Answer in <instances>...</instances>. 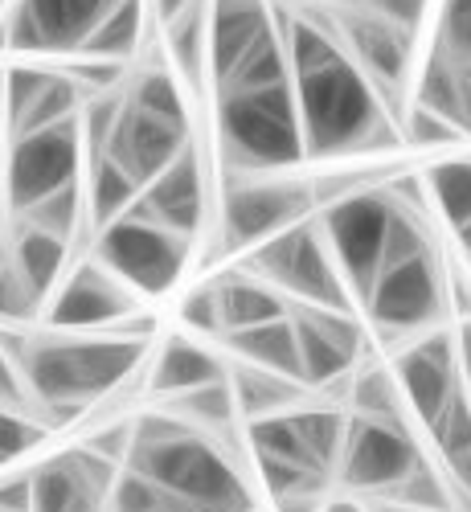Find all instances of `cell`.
Returning <instances> with one entry per match:
<instances>
[{
  "instance_id": "6da1fadb",
  "label": "cell",
  "mask_w": 471,
  "mask_h": 512,
  "mask_svg": "<svg viewBox=\"0 0 471 512\" xmlns=\"http://www.w3.org/2000/svg\"><path fill=\"white\" fill-rule=\"evenodd\" d=\"M279 33L291 58V91L299 107L308 156H345L381 144H398L394 115L373 91V82L349 58L336 25L320 17H291L275 9Z\"/></svg>"
},
{
  "instance_id": "bcb514c9",
  "label": "cell",
  "mask_w": 471,
  "mask_h": 512,
  "mask_svg": "<svg viewBox=\"0 0 471 512\" xmlns=\"http://www.w3.org/2000/svg\"><path fill=\"white\" fill-rule=\"evenodd\" d=\"M5 152H9V123H5V70H0V168H5Z\"/></svg>"
},
{
  "instance_id": "ee69618b",
  "label": "cell",
  "mask_w": 471,
  "mask_h": 512,
  "mask_svg": "<svg viewBox=\"0 0 471 512\" xmlns=\"http://www.w3.org/2000/svg\"><path fill=\"white\" fill-rule=\"evenodd\" d=\"M459 123H463V132L471 136V62L459 66Z\"/></svg>"
},
{
  "instance_id": "8d00e7d4",
  "label": "cell",
  "mask_w": 471,
  "mask_h": 512,
  "mask_svg": "<svg viewBox=\"0 0 471 512\" xmlns=\"http://www.w3.org/2000/svg\"><path fill=\"white\" fill-rule=\"evenodd\" d=\"M181 324L205 340H222L226 328H222V308H218V291H213V283H201L197 291L185 295L181 304Z\"/></svg>"
},
{
  "instance_id": "5bb4252c",
  "label": "cell",
  "mask_w": 471,
  "mask_h": 512,
  "mask_svg": "<svg viewBox=\"0 0 471 512\" xmlns=\"http://www.w3.org/2000/svg\"><path fill=\"white\" fill-rule=\"evenodd\" d=\"M119 0H13L5 13L9 50L17 54H78L91 29Z\"/></svg>"
},
{
  "instance_id": "ab89813d",
  "label": "cell",
  "mask_w": 471,
  "mask_h": 512,
  "mask_svg": "<svg viewBox=\"0 0 471 512\" xmlns=\"http://www.w3.org/2000/svg\"><path fill=\"white\" fill-rule=\"evenodd\" d=\"M82 447L95 451L107 463H115V467H127V455L136 447V422H103L82 439Z\"/></svg>"
},
{
  "instance_id": "11a10c76",
  "label": "cell",
  "mask_w": 471,
  "mask_h": 512,
  "mask_svg": "<svg viewBox=\"0 0 471 512\" xmlns=\"http://www.w3.org/2000/svg\"><path fill=\"white\" fill-rule=\"evenodd\" d=\"M5 467H9V463H5V459H0V472H5Z\"/></svg>"
},
{
  "instance_id": "9c48e42d",
  "label": "cell",
  "mask_w": 471,
  "mask_h": 512,
  "mask_svg": "<svg viewBox=\"0 0 471 512\" xmlns=\"http://www.w3.org/2000/svg\"><path fill=\"white\" fill-rule=\"evenodd\" d=\"M312 181H275V177H238L222 197V246L254 250L275 234L308 222L316 209Z\"/></svg>"
},
{
  "instance_id": "603a6c76",
  "label": "cell",
  "mask_w": 471,
  "mask_h": 512,
  "mask_svg": "<svg viewBox=\"0 0 471 512\" xmlns=\"http://www.w3.org/2000/svg\"><path fill=\"white\" fill-rule=\"evenodd\" d=\"M209 283H213V291H218V308H222L226 336L230 332H246V328H259V324H271V320H283L291 312L287 295H279L271 283H263L259 275H250L242 267L213 275Z\"/></svg>"
},
{
  "instance_id": "d6a6232c",
  "label": "cell",
  "mask_w": 471,
  "mask_h": 512,
  "mask_svg": "<svg viewBox=\"0 0 471 512\" xmlns=\"http://www.w3.org/2000/svg\"><path fill=\"white\" fill-rule=\"evenodd\" d=\"M431 193L439 213L455 226L467 230L471 226V160H443L431 168Z\"/></svg>"
},
{
  "instance_id": "60d3db41",
  "label": "cell",
  "mask_w": 471,
  "mask_h": 512,
  "mask_svg": "<svg viewBox=\"0 0 471 512\" xmlns=\"http://www.w3.org/2000/svg\"><path fill=\"white\" fill-rule=\"evenodd\" d=\"M406 123V140L418 144V148H435V144H455L463 136V127H455L451 119L435 115V111H426L414 103V111L402 119Z\"/></svg>"
},
{
  "instance_id": "b9f144b4",
  "label": "cell",
  "mask_w": 471,
  "mask_h": 512,
  "mask_svg": "<svg viewBox=\"0 0 471 512\" xmlns=\"http://www.w3.org/2000/svg\"><path fill=\"white\" fill-rule=\"evenodd\" d=\"M365 9H373L377 17H385V21H394V25H402V29H418V21H422V9H426V0H365Z\"/></svg>"
},
{
  "instance_id": "e575fe53",
  "label": "cell",
  "mask_w": 471,
  "mask_h": 512,
  "mask_svg": "<svg viewBox=\"0 0 471 512\" xmlns=\"http://www.w3.org/2000/svg\"><path fill=\"white\" fill-rule=\"evenodd\" d=\"M418 107H426V111L451 119L455 127H463V123H459V62L447 58L443 50H435V58L426 62V70H422ZM463 136H467V132H463Z\"/></svg>"
},
{
  "instance_id": "30bf717a",
  "label": "cell",
  "mask_w": 471,
  "mask_h": 512,
  "mask_svg": "<svg viewBox=\"0 0 471 512\" xmlns=\"http://www.w3.org/2000/svg\"><path fill=\"white\" fill-rule=\"evenodd\" d=\"M418 467L422 455L406 422L361 418V414L349 418L345 447H340V463H336V476L349 492L394 496Z\"/></svg>"
},
{
  "instance_id": "d6986e66",
  "label": "cell",
  "mask_w": 471,
  "mask_h": 512,
  "mask_svg": "<svg viewBox=\"0 0 471 512\" xmlns=\"http://www.w3.org/2000/svg\"><path fill=\"white\" fill-rule=\"evenodd\" d=\"M291 324L299 336L304 386H332L349 377L361 361V328L353 312H332L312 304H291Z\"/></svg>"
},
{
  "instance_id": "f1b7e54d",
  "label": "cell",
  "mask_w": 471,
  "mask_h": 512,
  "mask_svg": "<svg viewBox=\"0 0 471 512\" xmlns=\"http://www.w3.org/2000/svg\"><path fill=\"white\" fill-rule=\"evenodd\" d=\"M168 414L189 422L193 431L230 435L234 422H238V398H234L230 377L226 381H213V386H201V390H189L181 398H168Z\"/></svg>"
},
{
  "instance_id": "681fc988",
  "label": "cell",
  "mask_w": 471,
  "mask_h": 512,
  "mask_svg": "<svg viewBox=\"0 0 471 512\" xmlns=\"http://www.w3.org/2000/svg\"><path fill=\"white\" fill-rule=\"evenodd\" d=\"M324 512H365L357 500H332V504H324Z\"/></svg>"
},
{
  "instance_id": "2e32d148",
  "label": "cell",
  "mask_w": 471,
  "mask_h": 512,
  "mask_svg": "<svg viewBox=\"0 0 471 512\" xmlns=\"http://www.w3.org/2000/svg\"><path fill=\"white\" fill-rule=\"evenodd\" d=\"M119 472L123 467L99 459L78 443L29 472L33 512H111V488Z\"/></svg>"
},
{
  "instance_id": "4dcf8cb0",
  "label": "cell",
  "mask_w": 471,
  "mask_h": 512,
  "mask_svg": "<svg viewBox=\"0 0 471 512\" xmlns=\"http://www.w3.org/2000/svg\"><path fill=\"white\" fill-rule=\"evenodd\" d=\"M431 435L439 443V455L447 463V472L471 496V394L467 390L447 406V414L431 426Z\"/></svg>"
},
{
  "instance_id": "ba28073f",
  "label": "cell",
  "mask_w": 471,
  "mask_h": 512,
  "mask_svg": "<svg viewBox=\"0 0 471 512\" xmlns=\"http://www.w3.org/2000/svg\"><path fill=\"white\" fill-rule=\"evenodd\" d=\"M394 197L381 189H357L349 197H340L332 205H324V242L332 250V259L345 275V283L353 287V295L365 304L369 287L381 275L385 263V238H390V222H394Z\"/></svg>"
},
{
  "instance_id": "d590c367",
  "label": "cell",
  "mask_w": 471,
  "mask_h": 512,
  "mask_svg": "<svg viewBox=\"0 0 471 512\" xmlns=\"http://www.w3.org/2000/svg\"><path fill=\"white\" fill-rule=\"evenodd\" d=\"M46 431H50V426L37 422V414L0 406V459L13 463V459H21V455H29L33 447H41Z\"/></svg>"
},
{
  "instance_id": "db71d44e",
  "label": "cell",
  "mask_w": 471,
  "mask_h": 512,
  "mask_svg": "<svg viewBox=\"0 0 471 512\" xmlns=\"http://www.w3.org/2000/svg\"><path fill=\"white\" fill-rule=\"evenodd\" d=\"M5 9H13V0H0V21H5Z\"/></svg>"
},
{
  "instance_id": "7a4b0ae2",
  "label": "cell",
  "mask_w": 471,
  "mask_h": 512,
  "mask_svg": "<svg viewBox=\"0 0 471 512\" xmlns=\"http://www.w3.org/2000/svg\"><path fill=\"white\" fill-rule=\"evenodd\" d=\"M148 345L119 332H5V349L46 426H66L91 414L103 398L119 394L148 365Z\"/></svg>"
},
{
  "instance_id": "f6af8a7d",
  "label": "cell",
  "mask_w": 471,
  "mask_h": 512,
  "mask_svg": "<svg viewBox=\"0 0 471 512\" xmlns=\"http://www.w3.org/2000/svg\"><path fill=\"white\" fill-rule=\"evenodd\" d=\"M459 365H463L467 394H471V324H463V332H459Z\"/></svg>"
},
{
  "instance_id": "836d02e7",
  "label": "cell",
  "mask_w": 471,
  "mask_h": 512,
  "mask_svg": "<svg viewBox=\"0 0 471 512\" xmlns=\"http://www.w3.org/2000/svg\"><path fill=\"white\" fill-rule=\"evenodd\" d=\"M82 209H87V193H82V185H70L62 193L46 197V201H37L29 213H21V218H13V222H29L37 230L74 242V234L82 230V222H87V218H82Z\"/></svg>"
},
{
  "instance_id": "44dd1931",
  "label": "cell",
  "mask_w": 471,
  "mask_h": 512,
  "mask_svg": "<svg viewBox=\"0 0 471 512\" xmlns=\"http://www.w3.org/2000/svg\"><path fill=\"white\" fill-rule=\"evenodd\" d=\"M205 209H209V193H205V164H201L197 144H189L160 177H152L132 205V213H140V218L173 230L181 238L201 234Z\"/></svg>"
},
{
  "instance_id": "f5cc1de1",
  "label": "cell",
  "mask_w": 471,
  "mask_h": 512,
  "mask_svg": "<svg viewBox=\"0 0 471 512\" xmlns=\"http://www.w3.org/2000/svg\"><path fill=\"white\" fill-rule=\"evenodd\" d=\"M385 512H422V508H406V504H390Z\"/></svg>"
},
{
  "instance_id": "1f68e13d",
  "label": "cell",
  "mask_w": 471,
  "mask_h": 512,
  "mask_svg": "<svg viewBox=\"0 0 471 512\" xmlns=\"http://www.w3.org/2000/svg\"><path fill=\"white\" fill-rule=\"evenodd\" d=\"M349 398H353V414L361 418H385V422H406L402 406V386L394 369H361L349 386Z\"/></svg>"
},
{
  "instance_id": "5b68a950",
  "label": "cell",
  "mask_w": 471,
  "mask_h": 512,
  "mask_svg": "<svg viewBox=\"0 0 471 512\" xmlns=\"http://www.w3.org/2000/svg\"><path fill=\"white\" fill-rule=\"evenodd\" d=\"M238 267L259 275L263 283H271L291 304L353 312V287L345 283V275H340L332 250L324 242V230L312 218L275 234L263 246H254Z\"/></svg>"
},
{
  "instance_id": "cb8c5ba5",
  "label": "cell",
  "mask_w": 471,
  "mask_h": 512,
  "mask_svg": "<svg viewBox=\"0 0 471 512\" xmlns=\"http://www.w3.org/2000/svg\"><path fill=\"white\" fill-rule=\"evenodd\" d=\"M66 254H70V242L66 238L46 234V230L29 226V222H13L9 259L21 271V279L33 287V295H37L41 304H50V295L66 279Z\"/></svg>"
},
{
  "instance_id": "e0dca14e",
  "label": "cell",
  "mask_w": 471,
  "mask_h": 512,
  "mask_svg": "<svg viewBox=\"0 0 471 512\" xmlns=\"http://www.w3.org/2000/svg\"><path fill=\"white\" fill-rule=\"evenodd\" d=\"M87 107V91L74 82L70 70L46 66H13L5 70V123L9 144L33 132H46L66 119H78Z\"/></svg>"
},
{
  "instance_id": "4fadbf2b",
  "label": "cell",
  "mask_w": 471,
  "mask_h": 512,
  "mask_svg": "<svg viewBox=\"0 0 471 512\" xmlns=\"http://www.w3.org/2000/svg\"><path fill=\"white\" fill-rule=\"evenodd\" d=\"M41 316L50 332H115L119 324L140 316V295L99 259H91L66 271Z\"/></svg>"
},
{
  "instance_id": "7bdbcfd3",
  "label": "cell",
  "mask_w": 471,
  "mask_h": 512,
  "mask_svg": "<svg viewBox=\"0 0 471 512\" xmlns=\"http://www.w3.org/2000/svg\"><path fill=\"white\" fill-rule=\"evenodd\" d=\"M0 512H33V480L13 476V480H0Z\"/></svg>"
},
{
  "instance_id": "9a60e30c",
  "label": "cell",
  "mask_w": 471,
  "mask_h": 512,
  "mask_svg": "<svg viewBox=\"0 0 471 512\" xmlns=\"http://www.w3.org/2000/svg\"><path fill=\"white\" fill-rule=\"evenodd\" d=\"M123 95H127V87H123ZM189 144H193L189 119H168V115H156V111H148L132 99H123L119 123H115V132H111V140L99 156H111L123 173H132V181L144 189Z\"/></svg>"
},
{
  "instance_id": "83f0119b",
  "label": "cell",
  "mask_w": 471,
  "mask_h": 512,
  "mask_svg": "<svg viewBox=\"0 0 471 512\" xmlns=\"http://www.w3.org/2000/svg\"><path fill=\"white\" fill-rule=\"evenodd\" d=\"M144 41V0H119V5L91 29V37L82 41V58L99 62H127L136 58Z\"/></svg>"
},
{
  "instance_id": "f546056e",
  "label": "cell",
  "mask_w": 471,
  "mask_h": 512,
  "mask_svg": "<svg viewBox=\"0 0 471 512\" xmlns=\"http://www.w3.org/2000/svg\"><path fill=\"white\" fill-rule=\"evenodd\" d=\"M136 197H140V185L132 181V173H123L111 156H91V189H87L91 234L123 218L136 205Z\"/></svg>"
},
{
  "instance_id": "52a82bcc",
  "label": "cell",
  "mask_w": 471,
  "mask_h": 512,
  "mask_svg": "<svg viewBox=\"0 0 471 512\" xmlns=\"http://www.w3.org/2000/svg\"><path fill=\"white\" fill-rule=\"evenodd\" d=\"M193 238H181L164 230L140 213L127 209L111 226L95 230V259L119 275L136 295H164L173 291L185 275Z\"/></svg>"
},
{
  "instance_id": "484cf974",
  "label": "cell",
  "mask_w": 471,
  "mask_h": 512,
  "mask_svg": "<svg viewBox=\"0 0 471 512\" xmlns=\"http://www.w3.org/2000/svg\"><path fill=\"white\" fill-rule=\"evenodd\" d=\"M230 386H234V398H238V414L246 422H259V418H275V414H287L295 406H304V381H291L283 373H271V369H259V365H234L230 369Z\"/></svg>"
},
{
  "instance_id": "816d5d0a",
  "label": "cell",
  "mask_w": 471,
  "mask_h": 512,
  "mask_svg": "<svg viewBox=\"0 0 471 512\" xmlns=\"http://www.w3.org/2000/svg\"><path fill=\"white\" fill-rule=\"evenodd\" d=\"M459 242H463V246H467V254H471V226H467V230H459Z\"/></svg>"
},
{
  "instance_id": "c3c4849f",
  "label": "cell",
  "mask_w": 471,
  "mask_h": 512,
  "mask_svg": "<svg viewBox=\"0 0 471 512\" xmlns=\"http://www.w3.org/2000/svg\"><path fill=\"white\" fill-rule=\"evenodd\" d=\"M156 512H209V508H201V504H189V500H177V496H164V504H160Z\"/></svg>"
},
{
  "instance_id": "7c38bea8",
  "label": "cell",
  "mask_w": 471,
  "mask_h": 512,
  "mask_svg": "<svg viewBox=\"0 0 471 512\" xmlns=\"http://www.w3.org/2000/svg\"><path fill=\"white\" fill-rule=\"evenodd\" d=\"M369 320L381 336H410L431 328L443 316V271L431 250L414 254V259L381 267L377 283L365 295Z\"/></svg>"
},
{
  "instance_id": "277c9868",
  "label": "cell",
  "mask_w": 471,
  "mask_h": 512,
  "mask_svg": "<svg viewBox=\"0 0 471 512\" xmlns=\"http://www.w3.org/2000/svg\"><path fill=\"white\" fill-rule=\"evenodd\" d=\"M218 140L234 177H267L304 160V127L291 82L218 95Z\"/></svg>"
},
{
  "instance_id": "ac0fdd59",
  "label": "cell",
  "mask_w": 471,
  "mask_h": 512,
  "mask_svg": "<svg viewBox=\"0 0 471 512\" xmlns=\"http://www.w3.org/2000/svg\"><path fill=\"white\" fill-rule=\"evenodd\" d=\"M340 41H345V50L349 58L361 66V74L373 82V91L381 95V103L390 107L402 91V82H406V66H410V29L394 25V21H385L377 17L373 9H353L340 17L336 25Z\"/></svg>"
},
{
  "instance_id": "7dc6e473",
  "label": "cell",
  "mask_w": 471,
  "mask_h": 512,
  "mask_svg": "<svg viewBox=\"0 0 471 512\" xmlns=\"http://www.w3.org/2000/svg\"><path fill=\"white\" fill-rule=\"evenodd\" d=\"M193 5V0H156V13H160V21L168 25V21H173L177 13H185Z\"/></svg>"
},
{
  "instance_id": "4316f807",
  "label": "cell",
  "mask_w": 471,
  "mask_h": 512,
  "mask_svg": "<svg viewBox=\"0 0 471 512\" xmlns=\"http://www.w3.org/2000/svg\"><path fill=\"white\" fill-rule=\"evenodd\" d=\"M164 41L177 78L189 82V91H201L209 78V0H193L185 13L168 21Z\"/></svg>"
},
{
  "instance_id": "ffe728a7",
  "label": "cell",
  "mask_w": 471,
  "mask_h": 512,
  "mask_svg": "<svg viewBox=\"0 0 471 512\" xmlns=\"http://www.w3.org/2000/svg\"><path fill=\"white\" fill-rule=\"evenodd\" d=\"M394 377L402 386L406 406L426 426H435L447 414V406L463 394V386H459V353H455L447 332H431V336L414 340L406 353H398Z\"/></svg>"
},
{
  "instance_id": "3957f363",
  "label": "cell",
  "mask_w": 471,
  "mask_h": 512,
  "mask_svg": "<svg viewBox=\"0 0 471 512\" xmlns=\"http://www.w3.org/2000/svg\"><path fill=\"white\" fill-rule=\"evenodd\" d=\"M127 467L148 476L160 492L209 512H254V496L230 451L173 414L136 422V447L127 455Z\"/></svg>"
},
{
  "instance_id": "d4e9b609",
  "label": "cell",
  "mask_w": 471,
  "mask_h": 512,
  "mask_svg": "<svg viewBox=\"0 0 471 512\" xmlns=\"http://www.w3.org/2000/svg\"><path fill=\"white\" fill-rule=\"evenodd\" d=\"M226 349L242 361V365H259L271 373H283L291 381H304V361H299V336L291 324V312L283 320L246 328V332H230Z\"/></svg>"
},
{
  "instance_id": "8992f818",
  "label": "cell",
  "mask_w": 471,
  "mask_h": 512,
  "mask_svg": "<svg viewBox=\"0 0 471 512\" xmlns=\"http://www.w3.org/2000/svg\"><path fill=\"white\" fill-rule=\"evenodd\" d=\"M82 119H66L46 132H33L9 144L0 168V197L9 218H21L37 201H46L70 185H82Z\"/></svg>"
},
{
  "instance_id": "f35d334b",
  "label": "cell",
  "mask_w": 471,
  "mask_h": 512,
  "mask_svg": "<svg viewBox=\"0 0 471 512\" xmlns=\"http://www.w3.org/2000/svg\"><path fill=\"white\" fill-rule=\"evenodd\" d=\"M439 50L459 66L471 62V0H447L439 25Z\"/></svg>"
},
{
  "instance_id": "7402d4cb",
  "label": "cell",
  "mask_w": 471,
  "mask_h": 512,
  "mask_svg": "<svg viewBox=\"0 0 471 512\" xmlns=\"http://www.w3.org/2000/svg\"><path fill=\"white\" fill-rule=\"evenodd\" d=\"M226 377H230L226 361L209 345H201V340L189 332H173V336H164V345L152 357L148 390L168 402V398H181L189 390L213 386V381H226Z\"/></svg>"
},
{
  "instance_id": "8fae6325",
  "label": "cell",
  "mask_w": 471,
  "mask_h": 512,
  "mask_svg": "<svg viewBox=\"0 0 471 512\" xmlns=\"http://www.w3.org/2000/svg\"><path fill=\"white\" fill-rule=\"evenodd\" d=\"M349 418L320 406H295L275 418L246 422V443L254 459H283L295 467H308L316 476H332L345 447Z\"/></svg>"
},
{
  "instance_id": "f907efd6",
  "label": "cell",
  "mask_w": 471,
  "mask_h": 512,
  "mask_svg": "<svg viewBox=\"0 0 471 512\" xmlns=\"http://www.w3.org/2000/svg\"><path fill=\"white\" fill-rule=\"evenodd\" d=\"M9 267V238H0V271Z\"/></svg>"
},
{
  "instance_id": "74e56055",
  "label": "cell",
  "mask_w": 471,
  "mask_h": 512,
  "mask_svg": "<svg viewBox=\"0 0 471 512\" xmlns=\"http://www.w3.org/2000/svg\"><path fill=\"white\" fill-rule=\"evenodd\" d=\"M394 504H406V508H422V512H447L451 508V492H447V484L431 472V467H418V472L390 496Z\"/></svg>"
}]
</instances>
